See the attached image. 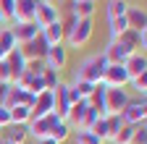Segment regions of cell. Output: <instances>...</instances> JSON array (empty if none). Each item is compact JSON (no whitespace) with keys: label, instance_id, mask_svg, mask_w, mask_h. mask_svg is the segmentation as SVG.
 <instances>
[{"label":"cell","instance_id":"obj_1","mask_svg":"<svg viewBox=\"0 0 147 144\" xmlns=\"http://www.w3.org/2000/svg\"><path fill=\"white\" fill-rule=\"evenodd\" d=\"M105 68H108V60L102 58V52H95V55H89V58H84L79 63L74 79H82V81H89V84H100Z\"/></svg>","mask_w":147,"mask_h":144},{"label":"cell","instance_id":"obj_2","mask_svg":"<svg viewBox=\"0 0 147 144\" xmlns=\"http://www.w3.org/2000/svg\"><path fill=\"white\" fill-rule=\"evenodd\" d=\"M92 31H95V24H92V19H79L76 24H74V29L63 37V45L66 47H84L89 40H92Z\"/></svg>","mask_w":147,"mask_h":144},{"label":"cell","instance_id":"obj_3","mask_svg":"<svg viewBox=\"0 0 147 144\" xmlns=\"http://www.w3.org/2000/svg\"><path fill=\"white\" fill-rule=\"evenodd\" d=\"M129 89L113 86V89H105V115H121V110L129 105Z\"/></svg>","mask_w":147,"mask_h":144},{"label":"cell","instance_id":"obj_4","mask_svg":"<svg viewBox=\"0 0 147 144\" xmlns=\"http://www.w3.org/2000/svg\"><path fill=\"white\" fill-rule=\"evenodd\" d=\"M123 126H139L147 121V102L144 100H129V105L121 110Z\"/></svg>","mask_w":147,"mask_h":144},{"label":"cell","instance_id":"obj_5","mask_svg":"<svg viewBox=\"0 0 147 144\" xmlns=\"http://www.w3.org/2000/svg\"><path fill=\"white\" fill-rule=\"evenodd\" d=\"M45 68H53V71H61L68 66V47L66 45H53V47H47V52H45Z\"/></svg>","mask_w":147,"mask_h":144},{"label":"cell","instance_id":"obj_6","mask_svg":"<svg viewBox=\"0 0 147 144\" xmlns=\"http://www.w3.org/2000/svg\"><path fill=\"white\" fill-rule=\"evenodd\" d=\"M61 118L55 115V113H50V115H45V118H34V121H29V136H34V139H45V136H50V131H53V126L58 123Z\"/></svg>","mask_w":147,"mask_h":144},{"label":"cell","instance_id":"obj_7","mask_svg":"<svg viewBox=\"0 0 147 144\" xmlns=\"http://www.w3.org/2000/svg\"><path fill=\"white\" fill-rule=\"evenodd\" d=\"M18 47H21V52H24V58H26V60H45V52H47L50 45H47V40L42 37V31H40L32 42L18 45Z\"/></svg>","mask_w":147,"mask_h":144},{"label":"cell","instance_id":"obj_8","mask_svg":"<svg viewBox=\"0 0 147 144\" xmlns=\"http://www.w3.org/2000/svg\"><path fill=\"white\" fill-rule=\"evenodd\" d=\"M102 84L108 89H113V86H126L129 84V74H126V68L123 66H113V63H108L105 68V74H102Z\"/></svg>","mask_w":147,"mask_h":144},{"label":"cell","instance_id":"obj_9","mask_svg":"<svg viewBox=\"0 0 147 144\" xmlns=\"http://www.w3.org/2000/svg\"><path fill=\"white\" fill-rule=\"evenodd\" d=\"M55 21H61V11L55 8V5H50V3L37 5V11H34V24L40 26V31H42L45 26L55 24Z\"/></svg>","mask_w":147,"mask_h":144},{"label":"cell","instance_id":"obj_10","mask_svg":"<svg viewBox=\"0 0 147 144\" xmlns=\"http://www.w3.org/2000/svg\"><path fill=\"white\" fill-rule=\"evenodd\" d=\"M11 31H13L18 45H26V42H32L37 34H40V26L34 21H16V26H11Z\"/></svg>","mask_w":147,"mask_h":144},{"label":"cell","instance_id":"obj_11","mask_svg":"<svg viewBox=\"0 0 147 144\" xmlns=\"http://www.w3.org/2000/svg\"><path fill=\"white\" fill-rule=\"evenodd\" d=\"M126 24L131 31H147V13L142 5H129L126 8Z\"/></svg>","mask_w":147,"mask_h":144},{"label":"cell","instance_id":"obj_12","mask_svg":"<svg viewBox=\"0 0 147 144\" xmlns=\"http://www.w3.org/2000/svg\"><path fill=\"white\" fill-rule=\"evenodd\" d=\"M50 113H53V92L47 89V92H42V94L34 97V105H32V121H34V118H45V115H50Z\"/></svg>","mask_w":147,"mask_h":144},{"label":"cell","instance_id":"obj_13","mask_svg":"<svg viewBox=\"0 0 147 144\" xmlns=\"http://www.w3.org/2000/svg\"><path fill=\"white\" fill-rule=\"evenodd\" d=\"M5 63H8V68H11V76H13V81L11 84H16V79L26 71V58H24V52H21V47H16V50H11L8 52V58H5Z\"/></svg>","mask_w":147,"mask_h":144},{"label":"cell","instance_id":"obj_14","mask_svg":"<svg viewBox=\"0 0 147 144\" xmlns=\"http://www.w3.org/2000/svg\"><path fill=\"white\" fill-rule=\"evenodd\" d=\"M123 68H126V74H129V81L137 79V76H142V74H147V55H144V52H134V55L123 63Z\"/></svg>","mask_w":147,"mask_h":144},{"label":"cell","instance_id":"obj_15","mask_svg":"<svg viewBox=\"0 0 147 144\" xmlns=\"http://www.w3.org/2000/svg\"><path fill=\"white\" fill-rule=\"evenodd\" d=\"M34 11H37V3H34V0H16L13 24L16 21H34Z\"/></svg>","mask_w":147,"mask_h":144},{"label":"cell","instance_id":"obj_16","mask_svg":"<svg viewBox=\"0 0 147 144\" xmlns=\"http://www.w3.org/2000/svg\"><path fill=\"white\" fill-rule=\"evenodd\" d=\"M42 37L47 40L50 47H53V45H63V24H61V21H55V24L45 26V29H42Z\"/></svg>","mask_w":147,"mask_h":144},{"label":"cell","instance_id":"obj_17","mask_svg":"<svg viewBox=\"0 0 147 144\" xmlns=\"http://www.w3.org/2000/svg\"><path fill=\"white\" fill-rule=\"evenodd\" d=\"M11 144H26V139H29V129L26 126H16V123H11L8 126V134H3Z\"/></svg>","mask_w":147,"mask_h":144},{"label":"cell","instance_id":"obj_18","mask_svg":"<svg viewBox=\"0 0 147 144\" xmlns=\"http://www.w3.org/2000/svg\"><path fill=\"white\" fill-rule=\"evenodd\" d=\"M131 5L129 0H108V5H105V11H108V21L110 19H121V16H126V8Z\"/></svg>","mask_w":147,"mask_h":144},{"label":"cell","instance_id":"obj_19","mask_svg":"<svg viewBox=\"0 0 147 144\" xmlns=\"http://www.w3.org/2000/svg\"><path fill=\"white\" fill-rule=\"evenodd\" d=\"M71 134H74V131L68 129V123H66V121H58V123L53 126V131H50V139H53V141H58V144H63Z\"/></svg>","mask_w":147,"mask_h":144},{"label":"cell","instance_id":"obj_20","mask_svg":"<svg viewBox=\"0 0 147 144\" xmlns=\"http://www.w3.org/2000/svg\"><path fill=\"white\" fill-rule=\"evenodd\" d=\"M105 129H108V141H113V139H116V134L123 129L121 115H105Z\"/></svg>","mask_w":147,"mask_h":144},{"label":"cell","instance_id":"obj_21","mask_svg":"<svg viewBox=\"0 0 147 144\" xmlns=\"http://www.w3.org/2000/svg\"><path fill=\"white\" fill-rule=\"evenodd\" d=\"M0 47H3L5 52H11V50L18 47V42H16V37H13L11 26H3V29H0Z\"/></svg>","mask_w":147,"mask_h":144},{"label":"cell","instance_id":"obj_22","mask_svg":"<svg viewBox=\"0 0 147 144\" xmlns=\"http://www.w3.org/2000/svg\"><path fill=\"white\" fill-rule=\"evenodd\" d=\"M68 84L79 92V97H82V100H89V97H92V92H95V84L82 81V79H74V81H68Z\"/></svg>","mask_w":147,"mask_h":144},{"label":"cell","instance_id":"obj_23","mask_svg":"<svg viewBox=\"0 0 147 144\" xmlns=\"http://www.w3.org/2000/svg\"><path fill=\"white\" fill-rule=\"evenodd\" d=\"M108 24H110V40H118L121 34L129 29V24H126V16H121V19H110Z\"/></svg>","mask_w":147,"mask_h":144},{"label":"cell","instance_id":"obj_24","mask_svg":"<svg viewBox=\"0 0 147 144\" xmlns=\"http://www.w3.org/2000/svg\"><path fill=\"white\" fill-rule=\"evenodd\" d=\"M74 144H105V141L97 139L92 131H74Z\"/></svg>","mask_w":147,"mask_h":144},{"label":"cell","instance_id":"obj_25","mask_svg":"<svg viewBox=\"0 0 147 144\" xmlns=\"http://www.w3.org/2000/svg\"><path fill=\"white\" fill-rule=\"evenodd\" d=\"M42 81H45V89H50V92H53V89L61 84V74H58V71H53V68H45Z\"/></svg>","mask_w":147,"mask_h":144},{"label":"cell","instance_id":"obj_26","mask_svg":"<svg viewBox=\"0 0 147 144\" xmlns=\"http://www.w3.org/2000/svg\"><path fill=\"white\" fill-rule=\"evenodd\" d=\"M131 136H134V126H123V129L116 134L113 144H131Z\"/></svg>","mask_w":147,"mask_h":144},{"label":"cell","instance_id":"obj_27","mask_svg":"<svg viewBox=\"0 0 147 144\" xmlns=\"http://www.w3.org/2000/svg\"><path fill=\"white\" fill-rule=\"evenodd\" d=\"M13 8H16V0H0V16L5 21H13Z\"/></svg>","mask_w":147,"mask_h":144},{"label":"cell","instance_id":"obj_28","mask_svg":"<svg viewBox=\"0 0 147 144\" xmlns=\"http://www.w3.org/2000/svg\"><path fill=\"white\" fill-rule=\"evenodd\" d=\"M131 144H147V126H144V123L134 126V136H131Z\"/></svg>","mask_w":147,"mask_h":144},{"label":"cell","instance_id":"obj_29","mask_svg":"<svg viewBox=\"0 0 147 144\" xmlns=\"http://www.w3.org/2000/svg\"><path fill=\"white\" fill-rule=\"evenodd\" d=\"M129 84H131V86L137 89V92H139V97L144 100V92H147V74H142V76H137V79H131V81H129Z\"/></svg>","mask_w":147,"mask_h":144},{"label":"cell","instance_id":"obj_30","mask_svg":"<svg viewBox=\"0 0 147 144\" xmlns=\"http://www.w3.org/2000/svg\"><path fill=\"white\" fill-rule=\"evenodd\" d=\"M11 81H13V76H11L8 63H5V60H0V84H11Z\"/></svg>","mask_w":147,"mask_h":144},{"label":"cell","instance_id":"obj_31","mask_svg":"<svg viewBox=\"0 0 147 144\" xmlns=\"http://www.w3.org/2000/svg\"><path fill=\"white\" fill-rule=\"evenodd\" d=\"M11 126V107L0 105V129H8Z\"/></svg>","mask_w":147,"mask_h":144},{"label":"cell","instance_id":"obj_32","mask_svg":"<svg viewBox=\"0 0 147 144\" xmlns=\"http://www.w3.org/2000/svg\"><path fill=\"white\" fill-rule=\"evenodd\" d=\"M37 144H58V141H53L50 136H45V139H37Z\"/></svg>","mask_w":147,"mask_h":144},{"label":"cell","instance_id":"obj_33","mask_svg":"<svg viewBox=\"0 0 147 144\" xmlns=\"http://www.w3.org/2000/svg\"><path fill=\"white\" fill-rule=\"evenodd\" d=\"M5 58H8V52H5L3 47H0V60H5Z\"/></svg>","mask_w":147,"mask_h":144},{"label":"cell","instance_id":"obj_34","mask_svg":"<svg viewBox=\"0 0 147 144\" xmlns=\"http://www.w3.org/2000/svg\"><path fill=\"white\" fill-rule=\"evenodd\" d=\"M47 3H50V5H55V8H58V3H63V0H47Z\"/></svg>","mask_w":147,"mask_h":144},{"label":"cell","instance_id":"obj_35","mask_svg":"<svg viewBox=\"0 0 147 144\" xmlns=\"http://www.w3.org/2000/svg\"><path fill=\"white\" fill-rule=\"evenodd\" d=\"M5 26V19H3V16H0V29H3Z\"/></svg>","mask_w":147,"mask_h":144},{"label":"cell","instance_id":"obj_36","mask_svg":"<svg viewBox=\"0 0 147 144\" xmlns=\"http://www.w3.org/2000/svg\"><path fill=\"white\" fill-rule=\"evenodd\" d=\"M0 144H11V141H8V139H5V136H3V139H0Z\"/></svg>","mask_w":147,"mask_h":144},{"label":"cell","instance_id":"obj_37","mask_svg":"<svg viewBox=\"0 0 147 144\" xmlns=\"http://www.w3.org/2000/svg\"><path fill=\"white\" fill-rule=\"evenodd\" d=\"M82 3H95V0H82Z\"/></svg>","mask_w":147,"mask_h":144},{"label":"cell","instance_id":"obj_38","mask_svg":"<svg viewBox=\"0 0 147 144\" xmlns=\"http://www.w3.org/2000/svg\"><path fill=\"white\" fill-rule=\"evenodd\" d=\"M0 139H3V129H0Z\"/></svg>","mask_w":147,"mask_h":144}]
</instances>
